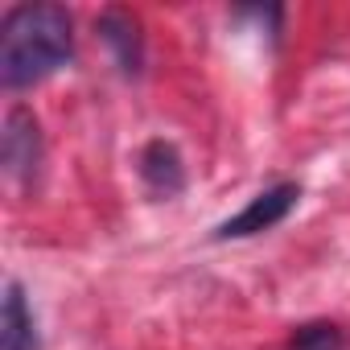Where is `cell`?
<instances>
[{
	"mask_svg": "<svg viewBox=\"0 0 350 350\" xmlns=\"http://www.w3.org/2000/svg\"><path fill=\"white\" fill-rule=\"evenodd\" d=\"M75 54L70 13L62 5H17L0 25V83L5 91H25L54 70H62Z\"/></svg>",
	"mask_w": 350,
	"mask_h": 350,
	"instance_id": "1",
	"label": "cell"
},
{
	"mask_svg": "<svg viewBox=\"0 0 350 350\" xmlns=\"http://www.w3.org/2000/svg\"><path fill=\"white\" fill-rule=\"evenodd\" d=\"M46 144H42V124L29 107H13L5 116V132H0V161H5L9 182L33 186L38 169H42Z\"/></svg>",
	"mask_w": 350,
	"mask_h": 350,
	"instance_id": "2",
	"label": "cell"
},
{
	"mask_svg": "<svg viewBox=\"0 0 350 350\" xmlns=\"http://www.w3.org/2000/svg\"><path fill=\"white\" fill-rule=\"evenodd\" d=\"M301 202V186L297 182H276L268 190H260L235 219H227L215 235L219 239H247V235H260V231H272L276 223H284L293 215V206Z\"/></svg>",
	"mask_w": 350,
	"mask_h": 350,
	"instance_id": "3",
	"label": "cell"
},
{
	"mask_svg": "<svg viewBox=\"0 0 350 350\" xmlns=\"http://www.w3.org/2000/svg\"><path fill=\"white\" fill-rule=\"evenodd\" d=\"M0 350H42L38 317L29 309V297L21 280L5 284V309H0Z\"/></svg>",
	"mask_w": 350,
	"mask_h": 350,
	"instance_id": "4",
	"label": "cell"
},
{
	"mask_svg": "<svg viewBox=\"0 0 350 350\" xmlns=\"http://www.w3.org/2000/svg\"><path fill=\"white\" fill-rule=\"evenodd\" d=\"M140 182L157 194V198H173L186 190V165L182 152L169 140H152L140 148Z\"/></svg>",
	"mask_w": 350,
	"mask_h": 350,
	"instance_id": "5",
	"label": "cell"
},
{
	"mask_svg": "<svg viewBox=\"0 0 350 350\" xmlns=\"http://www.w3.org/2000/svg\"><path fill=\"white\" fill-rule=\"evenodd\" d=\"M99 38L111 46V54H116V62H120L124 75H140L144 42H140V25H136V17L116 13V9L103 13V17H99Z\"/></svg>",
	"mask_w": 350,
	"mask_h": 350,
	"instance_id": "6",
	"label": "cell"
},
{
	"mask_svg": "<svg viewBox=\"0 0 350 350\" xmlns=\"http://www.w3.org/2000/svg\"><path fill=\"white\" fill-rule=\"evenodd\" d=\"M288 350H346V334L334 321H309L293 329Z\"/></svg>",
	"mask_w": 350,
	"mask_h": 350,
	"instance_id": "7",
	"label": "cell"
}]
</instances>
